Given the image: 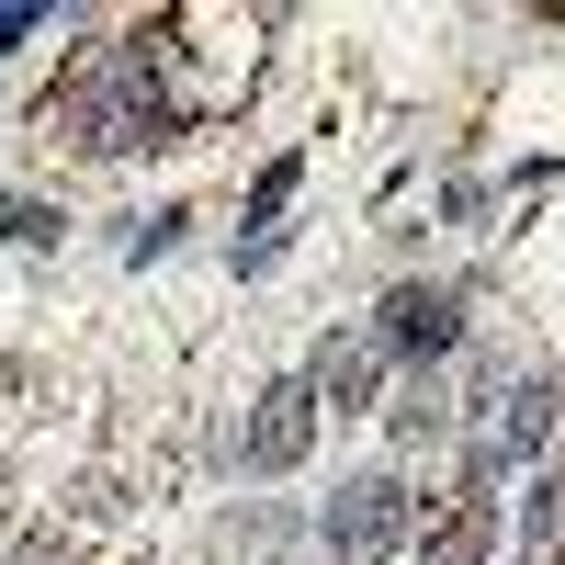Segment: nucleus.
Here are the masks:
<instances>
[{"mask_svg":"<svg viewBox=\"0 0 565 565\" xmlns=\"http://www.w3.org/2000/svg\"><path fill=\"white\" fill-rule=\"evenodd\" d=\"M306 441H317V396H306V373H282V385H260L249 418H238V463L249 476H282V463H306Z\"/></svg>","mask_w":565,"mask_h":565,"instance_id":"7ed1b4c3","label":"nucleus"},{"mask_svg":"<svg viewBox=\"0 0 565 565\" xmlns=\"http://www.w3.org/2000/svg\"><path fill=\"white\" fill-rule=\"evenodd\" d=\"M0 226H12L23 249H45V238H57V215H45V204H0Z\"/></svg>","mask_w":565,"mask_h":565,"instance_id":"1a4fd4ad","label":"nucleus"},{"mask_svg":"<svg viewBox=\"0 0 565 565\" xmlns=\"http://www.w3.org/2000/svg\"><path fill=\"white\" fill-rule=\"evenodd\" d=\"M34 23H45V12H34V0H0V45H23Z\"/></svg>","mask_w":565,"mask_h":565,"instance_id":"9b49d317","label":"nucleus"},{"mask_svg":"<svg viewBox=\"0 0 565 565\" xmlns=\"http://www.w3.org/2000/svg\"><path fill=\"white\" fill-rule=\"evenodd\" d=\"M554 532H565V452H554V476L521 498V543H554Z\"/></svg>","mask_w":565,"mask_h":565,"instance_id":"6e6552de","label":"nucleus"},{"mask_svg":"<svg viewBox=\"0 0 565 565\" xmlns=\"http://www.w3.org/2000/svg\"><path fill=\"white\" fill-rule=\"evenodd\" d=\"M282 204H295V159H271V170H260V204H249V215H260V226H271V215H282Z\"/></svg>","mask_w":565,"mask_h":565,"instance_id":"9d476101","label":"nucleus"},{"mask_svg":"<svg viewBox=\"0 0 565 565\" xmlns=\"http://www.w3.org/2000/svg\"><path fill=\"white\" fill-rule=\"evenodd\" d=\"M407 543V476H340L317 509V565H385Z\"/></svg>","mask_w":565,"mask_h":565,"instance_id":"f03ea898","label":"nucleus"},{"mask_svg":"<svg viewBox=\"0 0 565 565\" xmlns=\"http://www.w3.org/2000/svg\"><path fill=\"white\" fill-rule=\"evenodd\" d=\"M57 125L79 136L90 159H136L170 136V103H159V57L148 45H125V57H103L79 90H57Z\"/></svg>","mask_w":565,"mask_h":565,"instance_id":"f257e3e1","label":"nucleus"},{"mask_svg":"<svg viewBox=\"0 0 565 565\" xmlns=\"http://www.w3.org/2000/svg\"><path fill=\"white\" fill-rule=\"evenodd\" d=\"M396 430H407V441H430V430H452V373H441V362H430V373H418V385L396 396Z\"/></svg>","mask_w":565,"mask_h":565,"instance_id":"0eeeda50","label":"nucleus"},{"mask_svg":"<svg viewBox=\"0 0 565 565\" xmlns=\"http://www.w3.org/2000/svg\"><path fill=\"white\" fill-rule=\"evenodd\" d=\"M452 340H463V306L430 295V282H396L385 317H373V351H418V362H441Z\"/></svg>","mask_w":565,"mask_h":565,"instance_id":"20e7f679","label":"nucleus"},{"mask_svg":"<svg viewBox=\"0 0 565 565\" xmlns=\"http://www.w3.org/2000/svg\"><path fill=\"white\" fill-rule=\"evenodd\" d=\"M487 554H498V498H463L430 532V565H487Z\"/></svg>","mask_w":565,"mask_h":565,"instance_id":"423d86ee","label":"nucleus"},{"mask_svg":"<svg viewBox=\"0 0 565 565\" xmlns=\"http://www.w3.org/2000/svg\"><path fill=\"white\" fill-rule=\"evenodd\" d=\"M373 385H385V351H373V328L317 340V362H306V396H317V407H373Z\"/></svg>","mask_w":565,"mask_h":565,"instance_id":"39448f33","label":"nucleus"}]
</instances>
